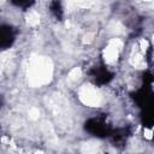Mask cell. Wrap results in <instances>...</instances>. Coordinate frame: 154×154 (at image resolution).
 <instances>
[{"label": "cell", "mask_w": 154, "mask_h": 154, "mask_svg": "<svg viewBox=\"0 0 154 154\" xmlns=\"http://www.w3.org/2000/svg\"><path fill=\"white\" fill-rule=\"evenodd\" d=\"M53 76V64L43 55H31L28 69V82L31 87H42L51 82Z\"/></svg>", "instance_id": "1"}, {"label": "cell", "mask_w": 154, "mask_h": 154, "mask_svg": "<svg viewBox=\"0 0 154 154\" xmlns=\"http://www.w3.org/2000/svg\"><path fill=\"white\" fill-rule=\"evenodd\" d=\"M79 100L90 107H97L102 102V96L100 91L91 84H83L78 90Z\"/></svg>", "instance_id": "2"}, {"label": "cell", "mask_w": 154, "mask_h": 154, "mask_svg": "<svg viewBox=\"0 0 154 154\" xmlns=\"http://www.w3.org/2000/svg\"><path fill=\"white\" fill-rule=\"evenodd\" d=\"M122 47H123V42L120 41V38L114 37L108 42L107 47L103 51V58L107 64H113L117 61Z\"/></svg>", "instance_id": "3"}, {"label": "cell", "mask_w": 154, "mask_h": 154, "mask_svg": "<svg viewBox=\"0 0 154 154\" xmlns=\"http://www.w3.org/2000/svg\"><path fill=\"white\" fill-rule=\"evenodd\" d=\"M82 154H99L100 152V144L95 141H89L82 144L81 147Z\"/></svg>", "instance_id": "4"}, {"label": "cell", "mask_w": 154, "mask_h": 154, "mask_svg": "<svg viewBox=\"0 0 154 154\" xmlns=\"http://www.w3.org/2000/svg\"><path fill=\"white\" fill-rule=\"evenodd\" d=\"M130 63H131V65H132L134 67H137V69H143V67H146V61H144L142 54H140V53H135V54L131 57Z\"/></svg>", "instance_id": "5"}, {"label": "cell", "mask_w": 154, "mask_h": 154, "mask_svg": "<svg viewBox=\"0 0 154 154\" xmlns=\"http://www.w3.org/2000/svg\"><path fill=\"white\" fill-rule=\"evenodd\" d=\"M11 59H12V51H5L0 54V72L7 66Z\"/></svg>", "instance_id": "6"}, {"label": "cell", "mask_w": 154, "mask_h": 154, "mask_svg": "<svg viewBox=\"0 0 154 154\" xmlns=\"http://www.w3.org/2000/svg\"><path fill=\"white\" fill-rule=\"evenodd\" d=\"M26 23L30 26H36L40 23V14L36 11H31L26 14Z\"/></svg>", "instance_id": "7"}, {"label": "cell", "mask_w": 154, "mask_h": 154, "mask_svg": "<svg viewBox=\"0 0 154 154\" xmlns=\"http://www.w3.org/2000/svg\"><path fill=\"white\" fill-rule=\"evenodd\" d=\"M81 76H82V70H81L79 67H73V69L69 72V79L72 81V82L79 79Z\"/></svg>", "instance_id": "8"}, {"label": "cell", "mask_w": 154, "mask_h": 154, "mask_svg": "<svg viewBox=\"0 0 154 154\" xmlns=\"http://www.w3.org/2000/svg\"><path fill=\"white\" fill-rule=\"evenodd\" d=\"M109 29H111V31L112 32H116V34H123L125 30V28L119 23V22H114V23H112V25L109 26Z\"/></svg>", "instance_id": "9"}, {"label": "cell", "mask_w": 154, "mask_h": 154, "mask_svg": "<svg viewBox=\"0 0 154 154\" xmlns=\"http://www.w3.org/2000/svg\"><path fill=\"white\" fill-rule=\"evenodd\" d=\"M38 117H40V111H38L37 108L32 107V108L29 109V118H30V119L36 120V119H38Z\"/></svg>", "instance_id": "10"}, {"label": "cell", "mask_w": 154, "mask_h": 154, "mask_svg": "<svg viewBox=\"0 0 154 154\" xmlns=\"http://www.w3.org/2000/svg\"><path fill=\"white\" fill-rule=\"evenodd\" d=\"M76 6H79V7H84V8H89L94 5V2L91 1H81V2H75Z\"/></svg>", "instance_id": "11"}, {"label": "cell", "mask_w": 154, "mask_h": 154, "mask_svg": "<svg viewBox=\"0 0 154 154\" xmlns=\"http://www.w3.org/2000/svg\"><path fill=\"white\" fill-rule=\"evenodd\" d=\"M93 40H94V34H93V32H88V34H85L84 37H83V42H84V43H90Z\"/></svg>", "instance_id": "12"}, {"label": "cell", "mask_w": 154, "mask_h": 154, "mask_svg": "<svg viewBox=\"0 0 154 154\" xmlns=\"http://www.w3.org/2000/svg\"><path fill=\"white\" fill-rule=\"evenodd\" d=\"M140 47H141L142 52H146V51H147V48H148V41H147V40H144V38H142V40L140 41Z\"/></svg>", "instance_id": "13"}, {"label": "cell", "mask_w": 154, "mask_h": 154, "mask_svg": "<svg viewBox=\"0 0 154 154\" xmlns=\"http://www.w3.org/2000/svg\"><path fill=\"white\" fill-rule=\"evenodd\" d=\"M144 136H146L148 140H150V138H152V130H150V129H144Z\"/></svg>", "instance_id": "14"}, {"label": "cell", "mask_w": 154, "mask_h": 154, "mask_svg": "<svg viewBox=\"0 0 154 154\" xmlns=\"http://www.w3.org/2000/svg\"><path fill=\"white\" fill-rule=\"evenodd\" d=\"M35 154H43V153H42V152H36Z\"/></svg>", "instance_id": "15"}]
</instances>
